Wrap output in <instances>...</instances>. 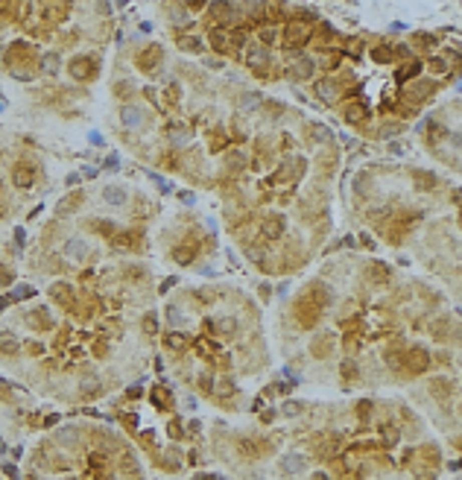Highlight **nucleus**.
I'll list each match as a JSON object with an SVG mask.
<instances>
[{
	"instance_id": "f257e3e1",
	"label": "nucleus",
	"mask_w": 462,
	"mask_h": 480,
	"mask_svg": "<svg viewBox=\"0 0 462 480\" xmlns=\"http://www.w3.org/2000/svg\"><path fill=\"white\" fill-rule=\"evenodd\" d=\"M68 70H70V76H73V79H91V76H94V70H97V65H94V59H91V56H73V59H70V65H68Z\"/></svg>"
},
{
	"instance_id": "f03ea898",
	"label": "nucleus",
	"mask_w": 462,
	"mask_h": 480,
	"mask_svg": "<svg viewBox=\"0 0 462 480\" xmlns=\"http://www.w3.org/2000/svg\"><path fill=\"white\" fill-rule=\"evenodd\" d=\"M407 366H410V372H424L430 366V354H427V348H410L407 351Z\"/></svg>"
},
{
	"instance_id": "7ed1b4c3",
	"label": "nucleus",
	"mask_w": 462,
	"mask_h": 480,
	"mask_svg": "<svg viewBox=\"0 0 462 480\" xmlns=\"http://www.w3.org/2000/svg\"><path fill=\"white\" fill-rule=\"evenodd\" d=\"M260 231H263V237L266 240H278L281 234H284V217H278V214L266 217L263 225H260Z\"/></svg>"
},
{
	"instance_id": "20e7f679",
	"label": "nucleus",
	"mask_w": 462,
	"mask_h": 480,
	"mask_svg": "<svg viewBox=\"0 0 462 480\" xmlns=\"http://www.w3.org/2000/svg\"><path fill=\"white\" fill-rule=\"evenodd\" d=\"M307 35H310V27H307V24H301V21H292V24H287V30H284V38H287L290 44L304 41Z\"/></svg>"
},
{
	"instance_id": "39448f33",
	"label": "nucleus",
	"mask_w": 462,
	"mask_h": 480,
	"mask_svg": "<svg viewBox=\"0 0 462 480\" xmlns=\"http://www.w3.org/2000/svg\"><path fill=\"white\" fill-rule=\"evenodd\" d=\"M12 179H15L18 188H30V185H33V167H30V164H15Z\"/></svg>"
},
{
	"instance_id": "423d86ee",
	"label": "nucleus",
	"mask_w": 462,
	"mask_h": 480,
	"mask_svg": "<svg viewBox=\"0 0 462 480\" xmlns=\"http://www.w3.org/2000/svg\"><path fill=\"white\" fill-rule=\"evenodd\" d=\"M120 120H123V126H137L143 120V111L137 105H123L120 108Z\"/></svg>"
},
{
	"instance_id": "0eeeda50",
	"label": "nucleus",
	"mask_w": 462,
	"mask_h": 480,
	"mask_svg": "<svg viewBox=\"0 0 462 480\" xmlns=\"http://www.w3.org/2000/svg\"><path fill=\"white\" fill-rule=\"evenodd\" d=\"M103 199L108 205H123L126 202V190L117 188V185H108V188H103Z\"/></svg>"
},
{
	"instance_id": "6e6552de",
	"label": "nucleus",
	"mask_w": 462,
	"mask_h": 480,
	"mask_svg": "<svg viewBox=\"0 0 462 480\" xmlns=\"http://www.w3.org/2000/svg\"><path fill=\"white\" fill-rule=\"evenodd\" d=\"M158 59H161V47H149L146 53H140V68L143 70H152L155 65H158Z\"/></svg>"
},
{
	"instance_id": "1a4fd4ad",
	"label": "nucleus",
	"mask_w": 462,
	"mask_h": 480,
	"mask_svg": "<svg viewBox=\"0 0 462 480\" xmlns=\"http://www.w3.org/2000/svg\"><path fill=\"white\" fill-rule=\"evenodd\" d=\"M85 240H68L65 243V252H68V258H76V261H82L85 258Z\"/></svg>"
},
{
	"instance_id": "9d476101",
	"label": "nucleus",
	"mask_w": 462,
	"mask_h": 480,
	"mask_svg": "<svg viewBox=\"0 0 462 480\" xmlns=\"http://www.w3.org/2000/svg\"><path fill=\"white\" fill-rule=\"evenodd\" d=\"M284 471H290V474L304 471V457H301V454H290V457H284Z\"/></svg>"
},
{
	"instance_id": "9b49d317",
	"label": "nucleus",
	"mask_w": 462,
	"mask_h": 480,
	"mask_svg": "<svg viewBox=\"0 0 462 480\" xmlns=\"http://www.w3.org/2000/svg\"><path fill=\"white\" fill-rule=\"evenodd\" d=\"M290 73L295 76V79H307L310 73H313V62H310V59H301L298 65H292L290 68Z\"/></svg>"
},
{
	"instance_id": "f8f14e48",
	"label": "nucleus",
	"mask_w": 462,
	"mask_h": 480,
	"mask_svg": "<svg viewBox=\"0 0 462 480\" xmlns=\"http://www.w3.org/2000/svg\"><path fill=\"white\" fill-rule=\"evenodd\" d=\"M0 351H6V354L18 351V337L15 334H0Z\"/></svg>"
},
{
	"instance_id": "ddd939ff",
	"label": "nucleus",
	"mask_w": 462,
	"mask_h": 480,
	"mask_svg": "<svg viewBox=\"0 0 462 480\" xmlns=\"http://www.w3.org/2000/svg\"><path fill=\"white\" fill-rule=\"evenodd\" d=\"M316 94H319L325 103H334V100H337V88H331V82H319V85H316Z\"/></svg>"
},
{
	"instance_id": "4468645a",
	"label": "nucleus",
	"mask_w": 462,
	"mask_h": 480,
	"mask_svg": "<svg viewBox=\"0 0 462 480\" xmlns=\"http://www.w3.org/2000/svg\"><path fill=\"white\" fill-rule=\"evenodd\" d=\"M260 103H263L260 94H243V97H240V108H246V111H252V108L260 105Z\"/></svg>"
},
{
	"instance_id": "2eb2a0df",
	"label": "nucleus",
	"mask_w": 462,
	"mask_h": 480,
	"mask_svg": "<svg viewBox=\"0 0 462 480\" xmlns=\"http://www.w3.org/2000/svg\"><path fill=\"white\" fill-rule=\"evenodd\" d=\"M211 47H214V50H220V53H225V50H228V35H225V33H211Z\"/></svg>"
},
{
	"instance_id": "dca6fc26",
	"label": "nucleus",
	"mask_w": 462,
	"mask_h": 480,
	"mask_svg": "<svg viewBox=\"0 0 462 480\" xmlns=\"http://www.w3.org/2000/svg\"><path fill=\"white\" fill-rule=\"evenodd\" d=\"M301 410H304L301 401H284V404H281V413H284V416H301Z\"/></svg>"
},
{
	"instance_id": "f3484780",
	"label": "nucleus",
	"mask_w": 462,
	"mask_h": 480,
	"mask_svg": "<svg viewBox=\"0 0 462 480\" xmlns=\"http://www.w3.org/2000/svg\"><path fill=\"white\" fill-rule=\"evenodd\" d=\"M234 328H237L234 316H223V319L217 322V331H220V334H234Z\"/></svg>"
},
{
	"instance_id": "a211bd4d",
	"label": "nucleus",
	"mask_w": 462,
	"mask_h": 480,
	"mask_svg": "<svg viewBox=\"0 0 462 480\" xmlns=\"http://www.w3.org/2000/svg\"><path fill=\"white\" fill-rule=\"evenodd\" d=\"M260 62H266V50L257 47V50L249 53V65H252V68H260Z\"/></svg>"
},
{
	"instance_id": "6ab92c4d",
	"label": "nucleus",
	"mask_w": 462,
	"mask_h": 480,
	"mask_svg": "<svg viewBox=\"0 0 462 480\" xmlns=\"http://www.w3.org/2000/svg\"><path fill=\"white\" fill-rule=\"evenodd\" d=\"M56 62H59V56H56V53H53V56H44V65H41V70H47V73H56V68H59V65H56Z\"/></svg>"
},
{
	"instance_id": "aec40b11",
	"label": "nucleus",
	"mask_w": 462,
	"mask_h": 480,
	"mask_svg": "<svg viewBox=\"0 0 462 480\" xmlns=\"http://www.w3.org/2000/svg\"><path fill=\"white\" fill-rule=\"evenodd\" d=\"M167 345L176 348V351H182V348H185V337H182V334H173V337H167Z\"/></svg>"
},
{
	"instance_id": "412c9836",
	"label": "nucleus",
	"mask_w": 462,
	"mask_h": 480,
	"mask_svg": "<svg viewBox=\"0 0 462 480\" xmlns=\"http://www.w3.org/2000/svg\"><path fill=\"white\" fill-rule=\"evenodd\" d=\"M94 231H103V234H111V231H114V223H108V220H97V223H94Z\"/></svg>"
},
{
	"instance_id": "4be33fe9",
	"label": "nucleus",
	"mask_w": 462,
	"mask_h": 480,
	"mask_svg": "<svg viewBox=\"0 0 462 480\" xmlns=\"http://www.w3.org/2000/svg\"><path fill=\"white\" fill-rule=\"evenodd\" d=\"M328 348H331V345H328V337H322V340H319V345H313V354H316V357H325Z\"/></svg>"
},
{
	"instance_id": "5701e85b",
	"label": "nucleus",
	"mask_w": 462,
	"mask_h": 480,
	"mask_svg": "<svg viewBox=\"0 0 462 480\" xmlns=\"http://www.w3.org/2000/svg\"><path fill=\"white\" fill-rule=\"evenodd\" d=\"M340 372H343V378H345V381H351V378L357 375V369H354V363H351V360H345V363H343V369H340Z\"/></svg>"
},
{
	"instance_id": "b1692460",
	"label": "nucleus",
	"mask_w": 462,
	"mask_h": 480,
	"mask_svg": "<svg viewBox=\"0 0 462 480\" xmlns=\"http://www.w3.org/2000/svg\"><path fill=\"white\" fill-rule=\"evenodd\" d=\"M375 59H377V62H380V59H383V62H389V59H392V50H389V47H377Z\"/></svg>"
},
{
	"instance_id": "393cba45",
	"label": "nucleus",
	"mask_w": 462,
	"mask_h": 480,
	"mask_svg": "<svg viewBox=\"0 0 462 480\" xmlns=\"http://www.w3.org/2000/svg\"><path fill=\"white\" fill-rule=\"evenodd\" d=\"M430 68L436 70V73H442V70H445V59H430Z\"/></svg>"
},
{
	"instance_id": "a878e982",
	"label": "nucleus",
	"mask_w": 462,
	"mask_h": 480,
	"mask_svg": "<svg viewBox=\"0 0 462 480\" xmlns=\"http://www.w3.org/2000/svg\"><path fill=\"white\" fill-rule=\"evenodd\" d=\"M33 296V287H18V293H15V299H30Z\"/></svg>"
},
{
	"instance_id": "bb28decb",
	"label": "nucleus",
	"mask_w": 462,
	"mask_h": 480,
	"mask_svg": "<svg viewBox=\"0 0 462 480\" xmlns=\"http://www.w3.org/2000/svg\"><path fill=\"white\" fill-rule=\"evenodd\" d=\"M260 38H263L266 44H269V41H275V30H272V27H269V30H263V33H260Z\"/></svg>"
},
{
	"instance_id": "cd10ccee",
	"label": "nucleus",
	"mask_w": 462,
	"mask_h": 480,
	"mask_svg": "<svg viewBox=\"0 0 462 480\" xmlns=\"http://www.w3.org/2000/svg\"><path fill=\"white\" fill-rule=\"evenodd\" d=\"M143 328H146V331H149V334H152V331H155V316H152V313H149V316H146V319H143Z\"/></svg>"
},
{
	"instance_id": "c85d7f7f",
	"label": "nucleus",
	"mask_w": 462,
	"mask_h": 480,
	"mask_svg": "<svg viewBox=\"0 0 462 480\" xmlns=\"http://www.w3.org/2000/svg\"><path fill=\"white\" fill-rule=\"evenodd\" d=\"M217 393L228 395V393H231V381H220V390H217Z\"/></svg>"
},
{
	"instance_id": "c756f323",
	"label": "nucleus",
	"mask_w": 462,
	"mask_h": 480,
	"mask_svg": "<svg viewBox=\"0 0 462 480\" xmlns=\"http://www.w3.org/2000/svg\"><path fill=\"white\" fill-rule=\"evenodd\" d=\"M167 319H170V322H179V308H167Z\"/></svg>"
},
{
	"instance_id": "7c9ffc66",
	"label": "nucleus",
	"mask_w": 462,
	"mask_h": 480,
	"mask_svg": "<svg viewBox=\"0 0 462 480\" xmlns=\"http://www.w3.org/2000/svg\"><path fill=\"white\" fill-rule=\"evenodd\" d=\"M369 410H372V404H369V401H360V416H363V419L369 416Z\"/></svg>"
},
{
	"instance_id": "2f4dec72",
	"label": "nucleus",
	"mask_w": 462,
	"mask_h": 480,
	"mask_svg": "<svg viewBox=\"0 0 462 480\" xmlns=\"http://www.w3.org/2000/svg\"><path fill=\"white\" fill-rule=\"evenodd\" d=\"M313 480H328V474H322V471H316V474H313Z\"/></svg>"
},
{
	"instance_id": "473e14b6",
	"label": "nucleus",
	"mask_w": 462,
	"mask_h": 480,
	"mask_svg": "<svg viewBox=\"0 0 462 480\" xmlns=\"http://www.w3.org/2000/svg\"><path fill=\"white\" fill-rule=\"evenodd\" d=\"M0 390H9V387H6V384H3V381H0Z\"/></svg>"
},
{
	"instance_id": "72a5a7b5",
	"label": "nucleus",
	"mask_w": 462,
	"mask_h": 480,
	"mask_svg": "<svg viewBox=\"0 0 462 480\" xmlns=\"http://www.w3.org/2000/svg\"><path fill=\"white\" fill-rule=\"evenodd\" d=\"M418 480H433V474H427V477H418Z\"/></svg>"
}]
</instances>
